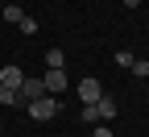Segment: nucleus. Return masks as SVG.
I'll return each instance as SVG.
<instances>
[{
	"label": "nucleus",
	"mask_w": 149,
	"mask_h": 137,
	"mask_svg": "<svg viewBox=\"0 0 149 137\" xmlns=\"http://www.w3.org/2000/svg\"><path fill=\"white\" fill-rule=\"evenodd\" d=\"M137 4H141V0H124V8H137Z\"/></svg>",
	"instance_id": "14"
},
{
	"label": "nucleus",
	"mask_w": 149,
	"mask_h": 137,
	"mask_svg": "<svg viewBox=\"0 0 149 137\" xmlns=\"http://www.w3.org/2000/svg\"><path fill=\"white\" fill-rule=\"evenodd\" d=\"M0 17H4V21H13V25H21L25 8H21V4H4V8H0Z\"/></svg>",
	"instance_id": "7"
},
{
	"label": "nucleus",
	"mask_w": 149,
	"mask_h": 137,
	"mask_svg": "<svg viewBox=\"0 0 149 137\" xmlns=\"http://www.w3.org/2000/svg\"><path fill=\"white\" fill-rule=\"evenodd\" d=\"M25 108H29L33 121H50V116L58 112L62 104H58V96H42V100H33V104H25Z\"/></svg>",
	"instance_id": "2"
},
{
	"label": "nucleus",
	"mask_w": 149,
	"mask_h": 137,
	"mask_svg": "<svg viewBox=\"0 0 149 137\" xmlns=\"http://www.w3.org/2000/svg\"><path fill=\"white\" fill-rule=\"evenodd\" d=\"M0 21H4V17H0Z\"/></svg>",
	"instance_id": "15"
},
{
	"label": "nucleus",
	"mask_w": 149,
	"mask_h": 137,
	"mask_svg": "<svg viewBox=\"0 0 149 137\" xmlns=\"http://www.w3.org/2000/svg\"><path fill=\"white\" fill-rule=\"evenodd\" d=\"M0 104H8V108H17V104H21V96H17V87H0Z\"/></svg>",
	"instance_id": "9"
},
{
	"label": "nucleus",
	"mask_w": 149,
	"mask_h": 137,
	"mask_svg": "<svg viewBox=\"0 0 149 137\" xmlns=\"http://www.w3.org/2000/svg\"><path fill=\"white\" fill-rule=\"evenodd\" d=\"M42 83H46V96H62V91H66V71H54V67H50V71L42 75Z\"/></svg>",
	"instance_id": "3"
},
{
	"label": "nucleus",
	"mask_w": 149,
	"mask_h": 137,
	"mask_svg": "<svg viewBox=\"0 0 149 137\" xmlns=\"http://www.w3.org/2000/svg\"><path fill=\"white\" fill-rule=\"evenodd\" d=\"M100 96H104V87H100V79H95V75H87V79L79 83V100H83V104H95Z\"/></svg>",
	"instance_id": "4"
},
{
	"label": "nucleus",
	"mask_w": 149,
	"mask_h": 137,
	"mask_svg": "<svg viewBox=\"0 0 149 137\" xmlns=\"http://www.w3.org/2000/svg\"><path fill=\"white\" fill-rule=\"evenodd\" d=\"M17 96H21V104H33V100H42V96H46V83H42V75H25V83L17 87Z\"/></svg>",
	"instance_id": "1"
},
{
	"label": "nucleus",
	"mask_w": 149,
	"mask_h": 137,
	"mask_svg": "<svg viewBox=\"0 0 149 137\" xmlns=\"http://www.w3.org/2000/svg\"><path fill=\"white\" fill-rule=\"evenodd\" d=\"M17 29H21V33H29V37H33V33H37V21H33V17H21V25H17Z\"/></svg>",
	"instance_id": "12"
},
{
	"label": "nucleus",
	"mask_w": 149,
	"mask_h": 137,
	"mask_svg": "<svg viewBox=\"0 0 149 137\" xmlns=\"http://www.w3.org/2000/svg\"><path fill=\"white\" fill-rule=\"evenodd\" d=\"M95 108H100V121H112V116H116V100H108V96H100Z\"/></svg>",
	"instance_id": "6"
},
{
	"label": "nucleus",
	"mask_w": 149,
	"mask_h": 137,
	"mask_svg": "<svg viewBox=\"0 0 149 137\" xmlns=\"http://www.w3.org/2000/svg\"><path fill=\"white\" fill-rule=\"evenodd\" d=\"M91 137H116V133H112L108 125H95V133H91Z\"/></svg>",
	"instance_id": "13"
},
{
	"label": "nucleus",
	"mask_w": 149,
	"mask_h": 137,
	"mask_svg": "<svg viewBox=\"0 0 149 137\" xmlns=\"http://www.w3.org/2000/svg\"><path fill=\"white\" fill-rule=\"evenodd\" d=\"M83 121H87V125H104V121H100V108H95V104H83Z\"/></svg>",
	"instance_id": "10"
},
{
	"label": "nucleus",
	"mask_w": 149,
	"mask_h": 137,
	"mask_svg": "<svg viewBox=\"0 0 149 137\" xmlns=\"http://www.w3.org/2000/svg\"><path fill=\"white\" fill-rule=\"evenodd\" d=\"M46 67H54V71H62V67H66V54H62L58 46H54V50H46Z\"/></svg>",
	"instance_id": "8"
},
{
	"label": "nucleus",
	"mask_w": 149,
	"mask_h": 137,
	"mask_svg": "<svg viewBox=\"0 0 149 137\" xmlns=\"http://www.w3.org/2000/svg\"><path fill=\"white\" fill-rule=\"evenodd\" d=\"M21 83H25V71H21V67L8 63L4 71H0V87H21Z\"/></svg>",
	"instance_id": "5"
},
{
	"label": "nucleus",
	"mask_w": 149,
	"mask_h": 137,
	"mask_svg": "<svg viewBox=\"0 0 149 137\" xmlns=\"http://www.w3.org/2000/svg\"><path fill=\"white\" fill-rule=\"evenodd\" d=\"M128 71H133L137 79H145V75H149V58H133V67H128Z\"/></svg>",
	"instance_id": "11"
}]
</instances>
